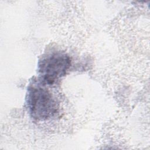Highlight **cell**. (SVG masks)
<instances>
[{"label": "cell", "instance_id": "cell-1", "mask_svg": "<svg viewBox=\"0 0 150 150\" xmlns=\"http://www.w3.org/2000/svg\"><path fill=\"white\" fill-rule=\"evenodd\" d=\"M27 103L31 116L38 120H46L53 117L58 105L51 93L40 84L30 85L28 91Z\"/></svg>", "mask_w": 150, "mask_h": 150}, {"label": "cell", "instance_id": "cell-2", "mask_svg": "<svg viewBox=\"0 0 150 150\" xmlns=\"http://www.w3.org/2000/svg\"><path fill=\"white\" fill-rule=\"evenodd\" d=\"M70 64L69 56L64 53L56 52L47 55L39 63V73L42 81L52 85L66 74Z\"/></svg>", "mask_w": 150, "mask_h": 150}]
</instances>
